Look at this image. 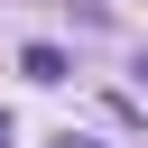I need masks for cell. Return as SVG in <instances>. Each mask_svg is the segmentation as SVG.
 <instances>
[{
	"label": "cell",
	"mask_w": 148,
	"mask_h": 148,
	"mask_svg": "<svg viewBox=\"0 0 148 148\" xmlns=\"http://www.w3.org/2000/svg\"><path fill=\"white\" fill-rule=\"evenodd\" d=\"M139 92H148V56H139Z\"/></svg>",
	"instance_id": "3957f363"
},
{
	"label": "cell",
	"mask_w": 148,
	"mask_h": 148,
	"mask_svg": "<svg viewBox=\"0 0 148 148\" xmlns=\"http://www.w3.org/2000/svg\"><path fill=\"white\" fill-rule=\"evenodd\" d=\"M56 148H102V139H74V130H56Z\"/></svg>",
	"instance_id": "7a4b0ae2"
},
{
	"label": "cell",
	"mask_w": 148,
	"mask_h": 148,
	"mask_svg": "<svg viewBox=\"0 0 148 148\" xmlns=\"http://www.w3.org/2000/svg\"><path fill=\"white\" fill-rule=\"evenodd\" d=\"M0 148H9V111H0Z\"/></svg>",
	"instance_id": "277c9868"
},
{
	"label": "cell",
	"mask_w": 148,
	"mask_h": 148,
	"mask_svg": "<svg viewBox=\"0 0 148 148\" xmlns=\"http://www.w3.org/2000/svg\"><path fill=\"white\" fill-rule=\"evenodd\" d=\"M18 74H28V83H65V74H74V56H65V46H46V37H28V46H18Z\"/></svg>",
	"instance_id": "6da1fadb"
}]
</instances>
